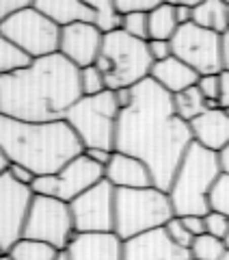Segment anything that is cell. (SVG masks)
I'll use <instances>...</instances> for the list:
<instances>
[{
	"instance_id": "obj_43",
	"label": "cell",
	"mask_w": 229,
	"mask_h": 260,
	"mask_svg": "<svg viewBox=\"0 0 229 260\" xmlns=\"http://www.w3.org/2000/svg\"><path fill=\"white\" fill-rule=\"evenodd\" d=\"M220 165H223V172L229 174V148L223 154H220Z\"/></svg>"
},
{
	"instance_id": "obj_45",
	"label": "cell",
	"mask_w": 229,
	"mask_h": 260,
	"mask_svg": "<svg viewBox=\"0 0 229 260\" xmlns=\"http://www.w3.org/2000/svg\"><path fill=\"white\" fill-rule=\"evenodd\" d=\"M54 260H71V258H69V254H67V249H63V251H59V256H56Z\"/></svg>"
},
{
	"instance_id": "obj_5",
	"label": "cell",
	"mask_w": 229,
	"mask_h": 260,
	"mask_svg": "<svg viewBox=\"0 0 229 260\" xmlns=\"http://www.w3.org/2000/svg\"><path fill=\"white\" fill-rule=\"evenodd\" d=\"M173 217L169 193L158 186L114 189V234L124 243L162 230Z\"/></svg>"
},
{
	"instance_id": "obj_24",
	"label": "cell",
	"mask_w": 229,
	"mask_h": 260,
	"mask_svg": "<svg viewBox=\"0 0 229 260\" xmlns=\"http://www.w3.org/2000/svg\"><path fill=\"white\" fill-rule=\"evenodd\" d=\"M56 256L59 249L35 239H20L7 254L9 260H54Z\"/></svg>"
},
{
	"instance_id": "obj_26",
	"label": "cell",
	"mask_w": 229,
	"mask_h": 260,
	"mask_svg": "<svg viewBox=\"0 0 229 260\" xmlns=\"http://www.w3.org/2000/svg\"><path fill=\"white\" fill-rule=\"evenodd\" d=\"M32 59L28 54H24L15 44H11L3 32H0V78L7 74H13L18 70L28 68Z\"/></svg>"
},
{
	"instance_id": "obj_40",
	"label": "cell",
	"mask_w": 229,
	"mask_h": 260,
	"mask_svg": "<svg viewBox=\"0 0 229 260\" xmlns=\"http://www.w3.org/2000/svg\"><path fill=\"white\" fill-rule=\"evenodd\" d=\"M218 107L229 111V72H220V98H218Z\"/></svg>"
},
{
	"instance_id": "obj_4",
	"label": "cell",
	"mask_w": 229,
	"mask_h": 260,
	"mask_svg": "<svg viewBox=\"0 0 229 260\" xmlns=\"http://www.w3.org/2000/svg\"><path fill=\"white\" fill-rule=\"evenodd\" d=\"M220 174H223L220 154L201 148L199 143H193L184 154L177 174L167 191L175 217H206L210 213V191Z\"/></svg>"
},
{
	"instance_id": "obj_16",
	"label": "cell",
	"mask_w": 229,
	"mask_h": 260,
	"mask_svg": "<svg viewBox=\"0 0 229 260\" xmlns=\"http://www.w3.org/2000/svg\"><path fill=\"white\" fill-rule=\"evenodd\" d=\"M193 141L210 152L223 154L229 148V111L225 109H208L203 115L193 119L190 124Z\"/></svg>"
},
{
	"instance_id": "obj_35",
	"label": "cell",
	"mask_w": 229,
	"mask_h": 260,
	"mask_svg": "<svg viewBox=\"0 0 229 260\" xmlns=\"http://www.w3.org/2000/svg\"><path fill=\"white\" fill-rule=\"evenodd\" d=\"M147 50H149V56L154 63L167 61L173 56V48H171V42H160V39H149L147 42Z\"/></svg>"
},
{
	"instance_id": "obj_46",
	"label": "cell",
	"mask_w": 229,
	"mask_h": 260,
	"mask_svg": "<svg viewBox=\"0 0 229 260\" xmlns=\"http://www.w3.org/2000/svg\"><path fill=\"white\" fill-rule=\"evenodd\" d=\"M223 260H229V249L225 251V256H223Z\"/></svg>"
},
{
	"instance_id": "obj_47",
	"label": "cell",
	"mask_w": 229,
	"mask_h": 260,
	"mask_svg": "<svg viewBox=\"0 0 229 260\" xmlns=\"http://www.w3.org/2000/svg\"><path fill=\"white\" fill-rule=\"evenodd\" d=\"M225 3H227V15H229V0H225Z\"/></svg>"
},
{
	"instance_id": "obj_30",
	"label": "cell",
	"mask_w": 229,
	"mask_h": 260,
	"mask_svg": "<svg viewBox=\"0 0 229 260\" xmlns=\"http://www.w3.org/2000/svg\"><path fill=\"white\" fill-rule=\"evenodd\" d=\"M121 30L134 39L149 42V13L124 15V20H121Z\"/></svg>"
},
{
	"instance_id": "obj_12",
	"label": "cell",
	"mask_w": 229,
	"mask_h": 260,
	"mask_svg": "<svg viewBox=\"0 0 229 260\" xmlns=\"http://www.w3.org/2000/svg\"><path fill=\"white\" fill-rule=\"evenodd\" d=\"M32 200L35 193L30 186L15 182L9 172L0 176V249L5 256L15 243L24 239V225Z\"/></svg>"
},
{
	"instance_id": "obj_10",
	"label": "cell",
	"mask_w": 229,
	"mask_h": 260,
	"mask_svg": "<svg viewBox=\"0 0 229 260\" xmlns=\"http://www.w3.org/2000/svg\"><path fill=\"white\" fill-rule=\"evenodd\" d=\"M173 56L193 68L199 76L220 74L223 72V48H220V35L197 26L186 24L179 26L171 39Z\"/></svg>"
},
{
	"instance_id": "obj_25",
	"label": "cell",
	"mask_w": 229,
	"mask_h": 260,
	"mask_svg": "<svg viewBox=\"0 0 229 260\" xmlns=\"http://www.w3.org/2000/svg\"><path fill=\"white\" fill-rule=\"evenodd\" d=\"M91 9L95 13V28L102 32V35H110L114 30H121V15L114 7V0H89Z\"/></svg>"
},
{
	"instance_id": "obj_36",
	"label": "cell",
	"mask_w": 229,
	"mask_h": 260,
	"mask_svg": "<svg viewBox=\"0 0 229 260\" xmlns=\"http://www.w3.org/2000/svg\"><path fill=\"white\" fill-rule=\"evenodd\" d=\"M28 5L30 3H26V0H0V26H3L11 15L22 11L24 7H28Z\"/></svg>"
},
{
	"instance_id": "obj_6",
	"label": "cell",
	"mask_w": 229,
	"mask_h": 260,
	"mask_svg": "<svg viewBox=\"0 0 229 260\" xmlns=\"http://www.w3.org/2000/svg\"><path fill=\"white\" fill-rule=\"evenodd\" d=\"M95 65L104 74L108 91H119L132 89L149 78L154 61L147 50V42L130 37L124 30H114L104 35L102 52Z\"/></svg>"
},
{
	"instance_id": "obj_3",
	"label": "cell",
	"mask_w": 229,
	"mask_h": 260,
	"mask_svg": "<svg viewBox=\"0 0 229 260\" xmlns=\"http://www.w3.org/2000/svg\"><path fill=\"white\" fill-rule=\"evenodd\" d=\"M0 150L9 162L30 169L39 178L59 174L85 154V145L65 119L37 124L0 115Z\"/></svg>"
},
{
	"instance_id": "obj_20",
	"label": "cell",
	"mask_w": 229,
	"mask_h": 260,
	"mask_svg": "<svg viewBox=\"0 0 229 260\" xmlns=\"http://www.w3.org/2000/svg\"><path fill=\"white\" fill-rule=\"evenodd\" d=\"M149 78L171 95L182 93L199 83L197 72L193 68H188L184 61L175 59V56H171L167 61H160V63H154Z\"/></svg>"
},
{
	"instance_id": "obj_15",
	"label": "cell",
	"mask_w": 229,
	"mask_h": 260,
	"mask_svg": "<svg viewBox=\"0 0 229 260\" xmlns=\"http://www.w3.org/2000/svg\"><path fill=\"white\" fill-rule=\"evenodd\" d=\"M124 260H193V256L188 249L171 243L162 228V230H154L143 237L126 241Z\"/></svg>"
},
{
	"instance_id": "obj_1",
	"label": "cell",
	"mask_w": 229,
	"mask_h": 260,
	"mask_svg": "<svg viewBox=\"0 0 229 260\" xmlns=\"http://www.w3.org/2000/svg\"><path fill=\"white\" fill-rule=\"evenodd\" d=\"M193 143L190 126L177 117L173 95L151 78L132 87V104L119 113L114 152L143 160L154 186L169 191Z\"/></svg>"
},
{
	"instance_id": "obj_27",
	"label": "cell",
	"mask_w": 229,
	"mask_h": 260,
	"mask_svg": "<svg viewBox=\"0 0 229 260\" xmlns=\"http://www.w3.org/2000/svg\"><path fill=\"white\" fill-rule=\"evenodd\" d=\"M225 251H227L225 241L214 239V237H210V234H201L190 245L193 260H223Z\"/></svg>"
},
{
	"instance_id": "obj_19",
	"label": "cell",
	"mask_w": 229,
	"mask_h": 260,
	"mask_svg": "<svg viewBox=\"0 0 229 260\" xmlns=\"http://www.w3.org/2000/svg\"><path fill=\"white\" fill-rule=\"evenodd\" d=\"M32 5L59 28H67L73 24H93L95 20L89 0H37Z\"/></svg>"
},
{
	"instance_id": "obj_34",
	"label": "cell",
	"mask_w": 229,
	"mask_h": 260,
	"mask_svg": "<svg viewBox=\"0 0 229 260\" xmlns=\"http://www.w3.org/2000/svg\"><path fill=\"white\" fill-rule=\"evenodd\" d=\"M160 3L158 0H114L119 15H132V13H151Z\"/></svg>"
},
{
	"instance_id": "obj_41",
	"label": "cell",
	"mask_w": 229,
	"mask_h": 260,
	"mask_svg": "<svg viewBox=\"0 0 229 260\" xmlns=\"http://www.w3.org/2000/svg\"><path fill=\"white\" fill-rule=\"evenodd\" d=\"M85 154L89 158H91L93 162H97V165H102L104 169H106V165H108L110 162V158H112V154L114 152H108V150H85Z\"/></svg>"
},
{
	"instance_id": "obj_13",
	"label": "cell",
	"mask_w": 229,
	"mask_h": 260,
	"mask_svg": "<svg viewBox=\"0 0 229 260\" xmlns=\"http://www.w3.org/2000/svg\"><path fill=\"white\" fill-rule=\"evenodd\" d=\"M69 208L76 234L114 232V186L106 178L73 200Z\"/></svg>"
},
{
	"instance_id": "obj_42",
	"label": "cell",
	"mask_w": 229,
	"mask_h": 260,
	"mask_svg": "<svg viewBox=\"0 0 229 260\" xmlns=\"http://www.w3.org/2000/svg\"><path fill=\"white\" fill-rule=\"evenodd\" d=\"M220 48H223V70L229 72V28L220 35Z\"/></svg>"
},
{
	"instance_id": "obj_39",
	"label": "cell",
	"mask_w": 229,
	"mask_h": 260,
	"mask_svg": "<svg viewBox=\"0 0 229 260\" xmlns=\"http://www.w3.org/2000/svg\"><path fill=\"white\" fill-rule=\"evenodd\" d=\"M175 7V18H177V24L179 26H186V24L193 22V7L190 3H179V5H173Z\"/></svg>"
},
{
	"instance_id": "obj_28",
	"label": "cell",
	"mask_w": 229,
	"mask_h": 260,
	"mask_svg": "<svg viewBox=\"0 0 229 260\" xmlns=\"http://www.w3.org/2000/svg\"><path fill=\"white\" fill-rule=\"evenodd\" d=\"M80 89H83V98H93V95H100L104 91H108L106 78H104V74L100 72L97 65L80 70Z\"/></svg>"
},
{
	"instance_id": "obj_50",
	"label": "cell",
	"mask_w": 229,
	"mask_h": 260,
	"mask_svg": "<svg viewBox=\"0 0 229 260\" xmlns=\"http://www.w3.org/2000/svg\"><path fill=\"white\" fill-rule=\"evenodd\" d=\"M3 256H5V254H3V249H0V258H3Z\"/></svg>"
},
{
	"instance_id": "obj_21",
	"label": "cell",
	"mask_w": 229,
	"mask_h": 260,
	"mask_svg": "<svg viewBox=\"0 0 229 260\" xmlns=\"http://www.w3.org/2000/svg\"><path fill=\"white\" fill-rule=\"evenodd\" d=\"M193 24L212 30L223 32L229 28V15H227V3L225 0H208V3H197L193 7Z\"/></svg>"
},
{
	"instance_id": "obj_33",
	"label": "cell",
	"mask_w": 229,
	"mask_h": 260,
	"mask_svg": "<svg viewBox=\"0 0 229 260\" xmlns=\"http://www.w3.org/2000/svg\"><path fill=\"white\" fill-rule=\"evenodd\" d=\"M203 221H206V234H210V237H214V239H220V241H227V237H229V217L210 210V213L203 217Z\"/></svg>"
},
{
	"instance_id": "obj_37",
	"label": "cell",
	"mask_w": 229,
	"mask_h": 260,
	"mask_svg": "<svg viewBox=\"0 0 229 260\" xmlns=\"http://www.w3.org/2000/svg\"><path fill=\"white\" fill-rule=\"evenodd\" d=\"M9 176L13 178L15 182H20V184H24V186H30L32 189V182H35V174L30 172V169H26V167H22V165H15V162H9Z\"/></svg>"
},
{
	"instance_id": "obj_38",
	"label": "cell",
	"mask_w": 229,
	"mask_h": 260,
	"mask_svg": "<svg viewBox=\"0 0 229 260\" xmlns=\"http://www.w3.org/2000/svg\"><path fill=\"white\" fill-rule=\"evenodd\" d=\"M179 219H182V223L186 225V230L190 232L195 239L201 237V234H206V221H203V217L188 215V217H179Z\"/></svg>"
},
{
	"instance_id": "obj_29",
	"label": "cell",
	"mask_w": 229,
	"mask_h": 260,
	"mask_svg": "<svg viewBox=\"0 0 229 260\" xmlns=\"http://www.w3.org/2000/svg\"><path fill=\"white\" fill-rule=\"evenodd\" d=\"M208 202H210V210L229 217V174L227 172L218 176V180L214 182V186L210 191Z\"/></svg>"
},
{
	"instance_id": "obj_23",
	"label": "cell",
	"mask_w": 229,
	"mask_h": 260,
	"mask_svg": "<svg viewBox=\"0 0 229 260\" xmlns=\"http://www.w3.org/2000/svg\"><path fill=\"white\" fill-rule=\"evenodd\" d=\"M173 107H175L177 117L184 119L186 124H190L193 119H197L199 115H203V113L210 109V104L206 102V98L201 95L199 87L195 85L190 89H186V91L173 95Z\"/></svg>"
},
{
	"instance_id": "obj_17",
	"label": "cell",
	"mask_w": 229,
	"mask_h": 260,
	"mask_svg": "<svg viewBox=\"0 0 229 260\" xmlns=\"http://www.w3.org/2000/svg\"><path fill=\"white\" fill-rule=\"evenodd\" d=\"M124 245L126 243L114 232L76 234L67 254L71 260H124Z\"/></svg>"
},
{
	"instance_id": "obj_32",
	"label": "cell",
	"mask_w": 229,
	"mask_h": 260,
	"mask_svg": "<svg viewBox=\"0 0 229 260\" xmlns=\"http://www.w3.org/2000/svg\"><path fill=\"white\" fill-rule=\"evenodd\" d=\"M199 91L206 98L210 109H218V98H220V74H210V76H199Z\"/></svg>"
},
{
	"instance_id": "obj_8",
	"label": "cell",
	"mask_w": 229,
	"mask_h": 260,
	"mask_svg": "<svg viewBox=\"0 0 229 260\" xmlns=\"http://www.w3.org/2000/svg\"><path fill=\"white\" fill-rule=\"evenodd\" d=\"M0 32L11 44L18 46L24 54H28L32 61L50 54H59L61 28L50 18H46L32 3L15 15H11L0 26Z\"/></svg>"
},
{
	"instance_id": "obj_44",
	"label": "cell",
	"mask_w": 229,
	"mask_h": 260,
	"mask_svg": "<svg viewBox=\"0 0 229 260\" xmlns=\"http://www.w3.org/2000/svg\"><path fill=\"white\" fill-rule=\"evenodd\" d=\"M7 169H9V160H7V156H5V152L0 150V176H3Z\"/></svg>"
},
{
	"instance_id": "obj_31",
	"label": "cell",
	"mask_w": 229,
	"mask_h": 260,
	"mask_svg": "<svg viewBox=\"0 0 229 260\" xmlns=\"http://www.w3.org/2000/svg\"><path fill=\"white\" fill-rule=\"evenodd\" d=\"M165 232H167V237L171 239V243H175L177 247H182V249H188V251H190V245H193L195 237L186 230V225L182 223V219H179V217H173V219H171V221L165 225Z\"/></svg>"
},
{
	"instance_id": "obj_9",
	"label": "cell",
	"mask_w": 229,
	"mask_h": 260,
	"mask_svg": "<svg viewBox=\"0 0 229 260\" xmlns=\"http://www.w3.org/2000/svg\"><path fill=\"white\" fill-rule=\"evenodd\" d=\"M73 237H76V228H73V217L67 202L35 195L26 225H24V239L44 241L63 251L69 247Z\"/></svg>"
},
{
	"instance_id": "obj_7",
	"label": "cell",
	"mask_w": 229,
	"mask_h": 260,
	"mask_svg": "<svg viewBox=\"0 0 229 260\" xmlns=\"http://www.w3.org/2000/svg\"><path fill=\"white\" fill-rule=\"evenodd\" d=\"M119 104L114 91H104L93 98H80L65 115V121L71 126L85 150H108L114 152L117 139Z\"/></svg>"
},
{
	"instance_id": "obj_48",
	"label": "cell",
	"mask_w": 229,
	"mask_h": 260,
	"mask_svg": "<svg viewBox=\"0 0 229 260\" xmlns=\"http://www.w3.org/2000/svg\"><path fill=\"white\" fill-rule=\"evenodd\" d=\"M225 245H227V249H229V237H227V241H225Z\"/></svg>"
},
{
	"instance_id": "obj_22",
	"label": "cell",
	"mask_w": 229,
	"mask_h": 260,
	"mask_svg": "<svg viewBox=\"0 0 229 260\" xmlns=\"http://www.w3.org/2000/svg\"><path fill=\"white\" fill-rule=\"evenodd\" d=\"M179 24L175 18V7L169 3H160L156 9L149 13V39H160V42H171L177 32Z\"/></svg>"
},
{
	"instance_id": "obj_14",
	"label": "cell",
	"mask_w": 229,
	"mask_h": 260,
	"mask_svg": "<svg viewBox=\"0 0 229 260\" xmlns=\"http://www.w3.org/2000/svg\"><path fill=\"white\" fill-rule=\"evenodd\" d=\"M102 44L104 35L95 28V24H73V26L61 28L59 54H63L78 70H85L97 63Z\"/></svg>"
},
{
	"instance_id": "obj_11",
	"label": "cell",
	"mask_w": 229,
	"mask_h": 260,
	"mask_svg": "<svg viewBox=\"0 0 229 260\" xmlns=\"http://www.w3.org/2000/svg\"><path fill=\"white\" fill-rule=\"evenodd\" d=\"M104 167L93 162L87 154H80L71 162H67L59 174L52 176H39L32 182V193L54 198L61 202L71 204L76 198H80L85 191L104 180Z\"/></svg>"
},
{
	"instance_id": "obj_2",
	"label": "cell",
	"mask_w": 229,
	"mask_h": 260,
	"mask_svg": "<svg viewBox=\"0 0 229 260\" xmlns=\"http://www.w3.org/2000/svg\"><path fill=\"white\" fill-rule=\"evenodd\" d=\"M80 98V70L63 54L35 59L0 78V115L11 119L61 121Z\"/></svg>"
},
{
	"instance_id": "obj_49",
	"label": "cell",
	"mask_w": 229,
	"mask_h": 260,
	"mask_svg": "<svg viewBox=\"0 0 229 260\" xmlns=\"http://www.w3.org/2000/svg\"><path fill=\"white\" fill-rule=\"evenodd\" d=\"M0 260H9V258H7V256H3V258H0Z\"/></svg>"
},
{
	"instance_id": "obj_18",
	"label": "cell",
	"mask_w": 229,
	"mask_h": 260,
	"mask_svg": "<svg viewBox=\"0 0 229 260\" xmlns=\"http://www.w3.org/2000/svg\"><path fill=\"white\" fill-rule=\"evenodd\" d=\"M104 172H106L104 178L114 189H145V186H154L151 174L145 162L121 152L112 154V158Z\"/></svg>"
}]
</instances>
